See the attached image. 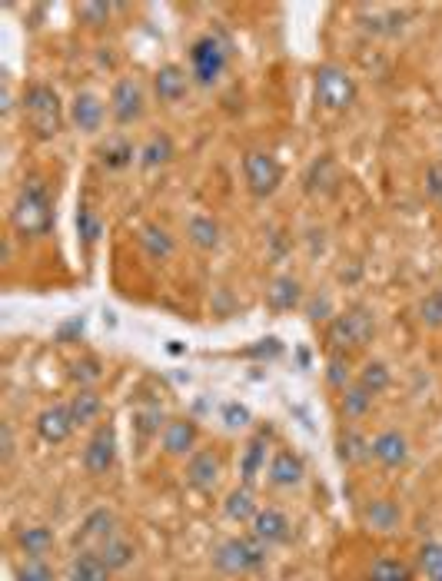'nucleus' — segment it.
Wrapping results in <instances>:
<instances>
[{
  "label": "nucleus",
  "instance_id": "nucleus-36",
  "mask_svg": "<svg viewBox=\"0 0 442 581\" xmlns=\"http://www.w3.org/2000/svg\"><path fill=\"white\" fill-rule=\"evenodd\" d=\"M14 581H57V572L47 558H24V562L17 565Z\"/></svg>",
  "mask_w": 442,
  "mask_h": 581
},
{
  "label": "nucleus",
  "instance_id": "nucleus-9",
  "mask_svg": "<svg viewBox=\"0 0 442 581\" xmlns=\"http://www.w3.org/2000/svg\"><path fill=\"white\" fill-rule=\"evenodd\" d=\"M147 113V93L133 77H120L110 90V117L120 127H133Z\"/></svg>",
  "mask_w": 442,
  "mask_h": 581
},
{
  "label": "nucleus",
  "instance_id": "nucleus-44",
  "mask_svg": "<svg viewBox=\"0 0 442 581\" xmlns=\"http://www.w3.org/2000/svg\"><path fill=\"white\" fill-rule=\"evenodd\" d=\"M303 309H306V316L313 319V323H323V319H333L336 313H333V299L330 296H313V299H306L303 303Z\"/></svg>",
  "mask_w": 442,
  "mask_h": 581
},
{
  "label": "nucleus",
  "instance_id": "nucleus-28",
  "mask_svg": "<svg viewBox=\"0 0 442 581\" xmlns=\"http://www.w3.org/2000/svg\"><path fill=\"white\" fill-rule=\"evenodd\" d=\"M187 240L197 249H203V253H210V249L220 246V223L207 213L190 216L187 220Z\"/></svg>",
  "mask_w": 442,
  "mask_h": 581
},
{
  "label": "nucleus",
  "instance_id": "nucleus-6",
  "mask_svg": "<svg viewBox=\"0 0 442 581\" xmlns=\"http://www.w3.org/2000/svg\"><path fill=\"white\" fill-rule=\"evenodd\" d=\"M313 87H316V103L323 110H333V113H343L356 103V80L349 74L346 67L339 64H323L316 70L313 77Z\"/></svg>",
  "mask_w": 442,
  "mask_h": 581
},
{
  "label": "nucleus",
  "instance_id": "nucleus-42",
  "mask_svg": "<svg viewBox=\"0 0 442 581\" xmlns=\"http://www.w3.org/2000/svg\"><path fill=\"white\" fill-rule=\"evenodd\" d=\"M326 382L336 389V392H343L346 386H353V376H349V359L343 356V352H333V359H330V366H326Z\"/></svg>",
  "mask_w": 442,
  "mask_h": 581
},
{
  "label": "nucleus",
  "instance_id": "nucleus-4",
  "mask_svg": "<svg viewBox=\"0 0 442 581\" xmlns=\"http://www.w3.org/2000/svg\"><path fill=\"white\" fill-rule=\"evenodd\" d=\"M376 336V319L366 306H349L346 313H336L330 319V329H326V342L336 352L349 349H363Z\"/></svg>",
  "mask_w": 442,
  "mask_h": 581
},
{
  "label": "nucleus",
  "instance_id": "nucleus-43",
  "mask_svg": "<svg viewBox=\"0 0 442 581\" xmlns=\"http://www.w3.org/2000/svg\"><path fill=\"white\" fill-rule=\"evenodd\" d=\"M77 230H80V240L87 246H94L100 240V233H104V223H100V216L90 210V206H80L77 213Z\"/></svg>",
  "mask_w": 442,
  "mask_h": 581
},
{
  "label": "nucleus",
  "instance_id": "nucleus-35",
  "mask_svg": "<svg viewBox=\"0 0 442 581\" xmlns=\"http://www.w3.org/2000/svg\"><path fill=\"white\" fill-rule=\"evenodd\" d=\"M369 578L373 581H416V572L406 562H399V558H379Z\"/></svg>",
  "mask_w": 442,
  "mask_h": 581
},
{
  "label": "nucleus",
  "instance_id": "nucleus-2",
  "mask_svg": "<svg viewBox=\"0 0 442 581\" xmlns=\"http://www.w3.org/2000/svg\"><path fill=\"white\" fill-rule=\"evenodd\" d=\"M20 107H24V123L37 140H54L64 130V103L50 83H30Z\"/></svg>",
  "mask_w": 442,
  "mask_h": 581
},
{
  "label": "nucleus",
  "instance_id": "nucleus-27",
  "mask_svg": "<svg viewBox=\"0 0 442 581\" xmlns=\"http://www.w3.org/2000/svg\"><path fill=\"white\" fill-rule=\"evenodd\" d=\"M173 157H177V143H173L170 133H153V137H147V143L140 147L143 170H160V166H167Z\"/></svg>",
  "mask_w": 442,
  "mask_h": 581
},
{
  "label": "nucleus",
  "instance_id": "nucleus-37",
  "mask_svg": "<svg viewBox=\"0 0 442 581\" xmlns=\"http://www.w3.org/2000/svg\"><path fill=\"white\" fill-rule=\"evenodd\" d=\"M163 412L160 406H150V409H137L133 412V429L140 432V439H150V435H160L163 432Z\"/></svg>",
  "mask_w": 442,
  "mask_h": 581
},
{
  "label": "nucleus",
  "instance_id": "nucleus-21",
  "mask_svg": "<svg viewBox=\"0 0 442 581\" xmlns=\"http://www.w3.org/2000/svg\"><path fill=\"white\" fill-rule=\"evenodd\" d=\"M266 449H270V435L266 432H256L250 442L243 445V455H240V479L243 485H250L253 489V482L260 479V472L266 469Z\"/></svg>",
  "mask_w": 442,
  "mask_h": 581
},
{
  "label": "nucleus",
  "instance_id": "nucleus-15",
  "mask_svg": "<svg viewBox=\"0 0 442 581\" xmlns=\"http://www.w3.org/2000/svg\"><path fill=\"white\" fill-rule=\"evenodd\" d=\"M37 435L44 439L47 445H64L70 435H74V415H70L67 402H54V406L40 409L37 412V422H34Z\"/></svg>",
  "mask_w": 442,
  "mask_h": 581
},
{
  "label": "nucleus",
  "instance_id": "nucleus-26",
  "mask_svg": "<svg viewBox=\"0 0 442 581\" xmlns=\"http://www.w3.org/2000/svg\"><path fill=\"white\" fill-rule=\"evenodd\" d=\"M67 406H70V415H74V425L84 429V425H94L100 419V412H104V396H100L97 389H77Z\"/></svg>",
  "mask_w": 442,
  "mask_h": 581
},
{
  "label": "nucleus",
  "instance_id": "nucleus-17",
  "mask_svg": "<svg viewBox=\"0 0 442 581\" xmlns=\"http://www.w3.org/2000/svg\"><path fill=\"white\" fill-rule=\"evenodd\" d=\"M363 525L369 532H379V535H393L399 532V525H403V505L393 502V498H369L363 505Z\"/></svg>",
  "mask_w": 442,
  "mask_h": 581
},
{
  "label": "nucleus",
  "instance_id": "nucleus-7",
  "mask_svg": "<svg viewBox=\"0 0 442 581\" xmlns=\"http://www.w3.org/2000/svg\"><path fill=\"white\" fill-rule=\"evenodd\" d=\"M243 180L256 200H270L283 183V166L270 150H250L243 157Z\"/></svg>",
  "mask_w": 442,
  "mask_h": 581
},
{
  "label": "nucleus",
  "instance_id": "nucleus-14",
  "mask_svg": "<svg viewBox=\"0 0 442 581\" xmlns=\"http://www.w3.org/2000/svg\"><path fill=\"white\" fill-rule=\"evenodd\" d=\"M306 479V462L300 452L293 449H276L270 455V465H266V482L273 489H296Z\"/></svg>",
  "mask_w": 442,
  "mask_h": 581
},
{
  "label": "nucleus",
  "instance_id": "nucleus-41",
  "mask_svg": "<svg viewBox=\"0 0 442 581\" xmlns=\"http://www.w3.org/2000/svg\"><path fill=\"white\" fill-rule=\"evenodd\" d=\"M419 323L426 329H442V289H433L429 296H423V303H419Z\"/></svg>",
  "mask_w": 442,
  "mask_h": 581
},
{
  "label": "nucleus",
  "instance_id": "nucleus-8",
  "mask_svg": "<svg viewBox=\"0 0 442 581\" xmlns=\"http://www.w3.org/2000/svg\"><path fill=\"white\" fill-rule=\"evenodd\" d=\"M117 455H120V439H117V425L113 422H100L94 435L87 439L84 445V472L100 479V475H107L113 465H117Z\"/></svg>",
  "mask_w": 442,
  "mask_h": 581
},
{
  "label": "nucleus",
  "instance_id": "nucleus-38",
  "mask_svg": "<svg viewBox=\"0 0 442 581\" xmlns=\"http://www.w3.org/2000/svg\"><path fill=\"white\" fill-rule=\"evenodd\" d=\"M220 422L230 432H243L253 425V412H250V406H243V402H226V406L220 409Z\"/></svg>",
  "mask_w": 442,
  "mask_h": 581
},
{
  "label": "nucleus",
  "instance_id": "nucleus-23",
  "mask_svg": "<svg viewBox=\"0 0 442 581\" xmlns=\"http://www.w3.org/2000/svg\"><path fill=\"white\" fill-rule=\"evenodd\" d=\"M110 535H117V515L110 512V508H94L84 522H80L77 528V535H74V542H97V545H104Z\"/></svg>",
  "mask_w": 442,
  "mask_h": 581
},
{
  "label": "nucleus",
  "instance_id": "nucleus-33",
  "mask_svg": "<svg viewBox=\"0 0 442 581\" xmlns=\"http://www.w3.org/2000/svg\"><path fill=\"white\" fill-rule=\"evenodd\" d=\"M373 399L376 396H369L359 382H353V386H346L339 392V409H343L346 419H366L369 409H373Z\"/></svg>",
  "mask_w": 442,
  "mask_h": 581
},
{
  "label": "nucleus",
  "instance_id": "nucleus-32",
  "mask_svg": "<svg viewBox=\"0 0 442 581\" xmlns=\"http://www.w3.org/2000/svg\"><path fill=\"white\" fill-rule=\"evenodd\" d=\"M356 382L369 392V396H383V392L393 386V372H389L383 359H369L363 362V369H359Z\"/></svg>",
  "mask_w": 442,
  "mask_h": 581
},
{
  "label": "nucleus",
  "instance_id": "nucleus-47",
  "mask_svg": "<svg viewBox=\"0 0 442 581\" xmlns=\"http://www.w3.org/2000/svg\"><path fill=\"white\" fill-rule=\"evenodd\" d=\"M426 196L433 203H442V163L429 166L426 170Z\"/></svg>",
  "mask_w": 442,
  "mask_h": 581
},
{
  "label": "nucleus",
  "instance_id": "nucleus-40",
  "mask_svg": "<svg viewBox=\"0 0 442 581\" xmlns=\"http://www.w3.org/2000/svg\"><path fill=\"white\" fill-rule=\"evenodd\" d=\"M100 362L97 359H77L74 366H70V379L77 382V389H94L100 382Z\"/></svg>",
  "mask_w": 442,
  "mask_h": 581
},
{
  "label": "nucleus",
  "instance_id": "nucleus-39",
  "mask_svg": "<svg viewBox=\"0 0 442 581\" xmlns=\"http://www.w3.org/2000/svg\"><path fill=\"white\" fill-rule=\"evenodd\" d=\"M419 568L426 581H442V542H426L419 548Z\"/></svg>",
  "mask_w": 442,
  "mask_h": 581
},
{
  "label": "nucleus",
  "instance_id": "nucleus-29",
  "mask_svg": "<svg viewBox=\"0 0 442 581\" xmlns=\"http://www.w3.org/2000/svg\"><path fill=\"white\" fill-rule=\"evenodd\" d=\"M336 455L343 465H363L369 459V439L359 429H343L336 439Z\"/></svg>",
  "mask_w": 442,
  "mask_h": 581
},
{
  "label": "nucleus",
  "instance_id": "nucleus-3",
  "mask_svg": "<svg viewBox=\"0 0 442 581\" xmlns=\"http://www.w3.org/2000/svg\"><path fill=\"white\" fill-rule=\"evenodd\" d=\"M266 555H270V548H266L260 538L230 535L213 548V568H217L220 575L243 578V575L260 572V568L266 565Z\"/></svg>",
  "mask_w": 442,
  "mask_h": 581
},
{
  "label": "nucleus",
  "instance_id": "nucleus-18",
  "mask_svg": "<svg viewBox=\"0 0 442 581\" xmlns=\"http://www.w3.org/2000/svg\"><path fill=\"white\" fill-rule=\"evenodd\" d=\"M193 77L180 64H163L157 74H153V93H157L160 103H180L190 93Z\"/></svg>",
  "mask_w": 442,
  "mask_h": 581
},
{
  "label": "nucleus",
  "instance_id": "nucleus-22",
  "mask_svg": "<svg viewBox=\"0 0 442 581\" xmlns=\"http://www.w3.org/2000/svg\"><path fill=\"white\" fill-rule=\"evenodd\" d=\"M256 512H260V502H256V495L250 485H236V489L226 492L223 498V515L230 518L233 525H250Z\"/></svg>",
  "mask_w": 442,
  "mask_h": 581
},
{
  "label": "nucleus",
  "instance_id": "nucleus-12",
  "mask_svg": "<svg viewBox=\"0 0 442 581\" xmlns=\"http://www.w3.org/2000/svg\"><path fill=\"white\" fill-rule=\"evenodd\" d=\"M413 455V445L399 429H383L369 439V459L379 462L383 469H403Z\"/></svg>",
  "mask_w": 442,
  "mask_h": 581
},
{
  "label": "nucleus",
  "instance_id": "nucleus-34",
  "mask_svg": "<svg viewBox=\"0 0 442 581\" xmlns=\"http://www.w3.org/2000/svg\"><path fill=\"white\" fill-rule=\"evenodd\" d=\"M133 157H140V150H133V143L123 137H113L100 147V163H104L107 170H123V166L133 163Z\"/></svg>",
  "mask_w": 442,
  "mask_h": 581
},
{
  "label": "nucleus",
  "instance_id": "nucleus-30",
  "mask_svg": "<svg viewBox=\"0 0 442 581\" xmlns=\"http://www.w3.org/2000/svg\"><path fill=\"white\" fill-rule=\"evenodd\" d=\"M100 558L113 568V572H123V568L133 565V558H137V545L130 542V538H120V535H110L104 545H97Z\"/></svg>",
  "mask_w": 442,
  "mask_h": 581
},
{
  "label": "nucleus",
  "instance_id": "nucleus-13",
  "mask_svg": "<svg viewBox=\"0 0 442 581\" xmlns=\"http://www.w3.org/2000/svg\"><path fill=\"white\" fill-rule=\"evenodd\" d=\"M250 535L260 538L266 548L286 545L293 538V522H290V515H286L283 508L266 505V508H260V512H256V518L250 522Z\"/></svg>",
  "mask_w": 442,
  "mask_h": 581
},
{
  "label": "nucleus",
  "instance_id": "nucleus-19",
  "mask_svg": "<svg viewBox=\"0 0 442 581\" xmlns=\"http://www.w3.org/2000/svg\"><path fill=\"white\" fill-rule=\"evenodd\" d=\"M113 568L100 558L97 548H80L67 565V581H110Z\"/></svg>",
  "mask_w": 442,
  "mask_h": 581
},
{
  "label": "nucleus",
  "instance_id": "nucleus-10",
  "mask_svg": "<svg viewBox=\"0 0 442 581\" xmlns=\"http://www.w3.org/2000/svg\"><path fill=\"white\" fill-rule=\"evenodd\" d=\"M223 479V459L217 449H197L187 459V469H183V482L190 485L193 492L210 495Z\"/></svg>",
  "mask_w": 442,
  "mask_h": 581
},
{
  "label": "nucleus",
  "instance_id": "nucleus-5",
  "mask_svg": "<svg viewBox=\"0 0 442 581\" xmlns=\"http://www.w3.org/2000/svg\"><path fill=\"white\" fill-rule=\"evenodd\" d=\"M230 67V44L217 34H207L200 40H193L190 47V77L200 83V87H213Z\"/></svg>",
  "mask_w": 442,
  "mask_h": 581
},
{
  "label": "nucleus",
  "instance_id": "nucleus-25",
  "mask_svg": "<svg viewBox=\"0 0 442 581\" xmlns=\"http://www.w3.org/2000/svg\"><path fill=\"white\" fill-rule=\"evenodd\" d=\"M336 180H339V170H336V160L330 157V153L316 157V160L310 163V170H306V176H303L306 193H313V196L333 193V190H336Z\"/></svg>",
  "mask_w": 442,
  "mask_h": 581
},
{
  "label": "nucleus",
  "instance_id": "nucleus-1",
  "mask_svg": "<svg viewBox=\"0 0 442 581\" xmlns=\"http://www.w3.org/2000/svg\"><path fill=\"white\" fill-rule=\"evenodd\" d=\"M10 230L20 240H40L54 230V196L40 176H30L17 190V200L10 206Z\"/></svg>",
  "mask_w": 442,
  "mask_h": 581
},
{
  "label": "nucleus",
  "instance_id": "nucleus-16",
  "mask_svg": "<svg viewBox=\"0 0 442 581\" xmlns=\"http://www.w3.org/2000/svg\"><path fill=\"white\" fill-rule=\"evenodd\" d=\"M104 120H107V107L97 93H90V90L74 93V100H70V123H74L80 133L94 137V133L104 130Z\"/></svg>",
  "mask_w": 442,
  "mask_h": 581
},
{
  "label": "nucleus",
  "instance_id": "nucleus-20",
  "mask_svg": "<svg viewBox=\"0 0 442 581\" xmlns=\"http://www.w3.org/2000/svg\"><path fill=\"white\" fill-rule=\"evenodd\" d=\"M303 303H306L303 286H300V279H293V276H276L270 289H266V306H270L273 313H293V309H300Z\"/></svg>",
  "mask_w": 442,
  "mask_h": 581
},
{
  "label": "nucleus",
  "instance_id": "nucleus-24",
  "mask_svg": "<svg viewBox=\"0 0 442 581\" xmlns=\"http://www.w3.org/2000/svg\"><path fill=\"white\" fill-rule=\"evenodd\" d=\"M17 548L24 558H47L57 548V535L47 525H27L17 532Z\"/></svg>",
  "mask_w": 442,
  "mask_h": 581
},
{
  "label": "nucleus",
  "instance_id": "nucleus-46",
  "mask_svg": "<svg viewBox=\"0 0 442 581\" xmlns=\"http://www.w3.org/2000/svg\"><path fill=\"white\" fill-rule=\"evenodd\" d=\"M80 17H84L90 27H104L110 17V4H84L80 7Z\"/></svg>",
  "mask_w": 442,
  "mask_h": 581
},
{
  "label": "nucleus",
  "instance_id": "nucleus-48",
  "mask_svg": "<svg viewBox=\"0 0 442 581\" xmlns=\"http://www.w3.org/2000/svg\"><path fill=\"white\" fill-rule=\"evenodd\" d=\"M359 581H373V578H359Z\"/></svg>",
  "mask_w": 442,
  "mask_h": 581
},
{
  "label": "nucleus",
  "instance_id": "nucleus-45",
  "mask_svg": "<svg viewBox=\"0 0 442 581\" xmlns=\"http://www.w3.org/2000/svg\"><path fill=\"white\" fill-rule=\"evenodd\" d=\"M14 452H17L14 429H10V422H0V462L10 465L14 462Z\"/></svg>",
  "mask_w": 442,
  "mask_h": 581
},
{
  "label": "nucleus",
  "instance_id": "nucleus-11",
  "mask_svg": "<svg viewBox=\"0 0 442 581\" xmlns=\"http://www.w3.org/2000/svg\"><path fill=\"white\" fill-rule=\"evenodd\" d=\"M200 445V425L187 419V415H180V419H167L160 432V449L163 455H170V459H190L193 452H197Z\"/></svg>",
  "mask_w": 442,
  "mask_h": 581
},
{
  "label": "nucleus",
  "instance_id": "nucleus-31",
  "mask_svg": "<svg viewBox=\"0 0 442 581\" xmlns=\"http://www.w3.org/2000/svg\"><path fill=\"white\" fill-rule=\"evenodd\" d=\"M140 246H143V253H147L150 259H170L173 256V249H177V243H173V236L163 230V226L157 223H147L140 230Z\"/></svg>",
  "mask_w": 442,
  "mask_h": 581
}]
</instances>
